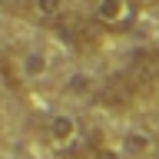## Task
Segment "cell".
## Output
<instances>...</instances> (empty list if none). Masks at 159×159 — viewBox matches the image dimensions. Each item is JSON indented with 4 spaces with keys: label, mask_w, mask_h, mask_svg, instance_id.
Returning a JSON list of instances; mask_svg holds the SVG:
<instances>
[{
    "label": "cell",
    "mask_w": 159,
    "mask_h": 159,
    "mask_svg": "<svg viewBox=\"0 0 159 159\" xmlns=\"http://www.w3.org/2000/svg\"><path fill=\"white\" fill-rule=\"evenodd\" d=\"M139 17V0H93V20L109 33H126Z\"/></svg>",
    "instance_id": "obj_1"
},
{
    "label": "cell",
    "mask_w": 159,
    "mask_h": 159,
    "mask_svg": "<svg viewBox=\"0 0 159 159\" xmlns=\"http://www.w3.org/2000/svg\"><path fill=\"white\" fill-rule=\"evenodd\" d=\"M80 123H76V116H70V113H57V116H50V123H47V136H50V143L57 149H70L73 143H80Z\"/></svg>",
    "instance_id": "obj_2"
},
{
    "label": "cell",
    "mask_w": 159,
    "mask_h": 159,
    "mask_svg": "<svg viewBox=\"0 0 159 159\" xmlns=\"http://www.w3.org/2000/svg\"><path fill=\"white\" fill-rule=\"evenodd\" d=\"M63 3L66 0H33V10H37V17L43 20H57L63 13Z\"/></svg>",
    "instance_id": "obj_3"
},
{
    "label": "cell",
    "mask_w": 159,
    "mask_h": 159,
    "mask_svg": "<svg viewBox=\"0 0 159 159\" xmlns=\"http://www.w3.org/2000/svg\"><path fill=\"white\" fill-rule=\"evenodd\" d=\"M43 66H47V60L40 57V53H33V57L23 60V70H27V76H37V73H43Z\"/></svg>",
    "instance_id": "obj_4"
},
{
    "label": "cell",
    "mask_w": 159,
    "mask_h": 159,
    "mask_svg": "<svg viewBox=\"0 0 159 159\" xmlns=\"http://www.w3.org/2000/svg\"><path fill=\"white\" fill-rule=\"evenodd\" d=\"M93 159H133V156H119V152H96Z\"/></svg>",
    "instance_id": "obj_5"
}]
</instances>
